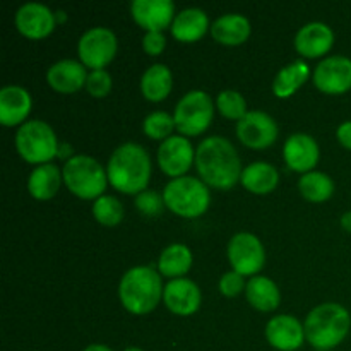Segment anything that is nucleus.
<instances>
[{
	"instance_id": "1",
	"label": "nucleus",
	"mask_w": 351,
	"mask_h": 351,
	"mask_svg": "<svg viewBox=\"0 0 351 351\" xmlns=\"http://www.w3.org/2000/svg\"><path fill=\"white\" fill-rule=\"evenodd\" d=\"M195 170L209 189L230 191L240 184L243 167L232 141L223 136H209L195 147Z\"/></svg>"
},
{
	"instance_id": "2",
	"label": "nucleus",
	"mask_w": 351,
	"mask_h": 351,
	"mask_svg": "<svg viewBox=\"0 0 351 351\" xmlns=\"http://www.w3.org/2000/svg\"><path fill=\"white\" fill-rule=\"evenodd\" d=\"M108 182L117 192L125 195H139L149 189L153 163L151 156L137 143H123L110 154L106 163Z\"/></svg>"
},
{
	"instance_id": "3",
	"label": "nucleus",
	"mask_w": 351,
	"mask_h": 351,
	"mask_svg": "<svg viewBox=\"0 0 351 351\" xmlns=\"http://www.w3.org/2000/svg\"><path fill=\"white\" fill-rule=\"evenodd\" d=\"M163 278L151 266H134L119 283V300L132 315H147L163 302Z\"/></svg>"
},
{
	"instance_id": "4",
	"label": "nucleus",
	"mask_w": 351,
	"mask_h": 351,
	"mask_svg": "<svg viewBox=\"0 0 351 351\" xmlns=\"http://www.w3.org/2000/svg\"><path fill=\"white\" fill-rule=\"evenodd\" d=\"M305 338L319 351H332L341 345L351 329L348 308L336 302H324L307 314L304 321Z\"/></svg>"
},
{
	"instance_id": "5",
	"label": "nucleus",
	"mask_w": 351,
	"mask_h": 351,
	"mask_svg": "<svg viewBox=\"0 0 351 351\" xmlns=\"http://www.w3.org/2000/svg\"><path fill=\"white\" fill-rule=\"evenodd\" d=\"M64 185L72 195L82 201H93L105 195L108 189V173L96 158L88 154H75L62 167Z\"/></svg>"
},
{
	"instance_id": "6",
	"label": "nucleus",
	"mask_w": 351,
	"mask_h": 351,
	"mask_svg": "<svg viewBox=\"0 0 351 351\" xmlns=\"http://www.w3.org/2000/svg\"><path fill=\"white\" fill-rule=\"evenodd\" d=\"M165 206L168 211L184 219H195L206 215L211 206L209 187L199 177L173 178L163 189Z\"/></svg>"
},
{
	"instance_id": "7",
	"label": "nucleus",
	"mask_w": 351,
	"mask_h": 351,
	"mask_svg": "<svg viewBox=\"0 0 351 351\" xmlns=\"http://www.w3.org/2000/svg\"><path fill=\"white\" fill-rule=\"evenodd\" d=\"M14 146L21 160L40 167V165L51 163L57 158L60 143L50 123L43 120H27L17 129Z\"/></svg>"
},
{
	"instance_id": "8",
	"label": "nucleus",
	"mask_w": 351,
	"mask_h": 351,
	"mask_svg": "<svg viewBox=\"0 0 351 351\" xmlns=\"http://www.w3.org/2000/svg\"><path fill=\"white\" fill-rule=\"evenodd\" d=\"M215 112L216 105L211 96L202 89H192L178 99L171 115L175 119L177 132L191 139L202 136L211 127Z\"/></svg>"
},
{
	"instance_id": "9",
	"label": "nucleus",
	"mask_w": 351,
	"mask_h": 351,
	"mask_svg": "<svg viewBox=\"0 0 351 351\" xmlns=\"http://www.w3.org/2000/svg\"><path fill=\"white\" fill-rule=\"evenodd\" d=\"M119 51V40L110 27L95 26L81 34L77 41L79 62L88 71H103Z\"/></svg>"
},
{
	"instance_id": "10",
	"label": "nucleus",
	"mask_w": 351,
	"mask_h": 351,
	"mask_svg": "<svg viewBox=\"0 0 351 351\" xmlns=\"http://www.w3.org/2000/svg\"><path fill=\"white\" fill-rule=\"evenodd\" d=\"M226 257L233 271L245 278H254L266 266V249L257 235L239 232L226 245Z\"/></svg>"
},
{
	"instance_id": "11",
	"label": "nucleus",
	"mask_w": 351,
	"mask_h": 351,
	"mask_svg": "<svg viewBox=\"0 0 351 351\" xmlns=\"http://www.w3.org/2000/svg\"><path fill=\"white\" fill-rule=\"evenodd\" d=\"M235 132L243 146L254 151H263L276 143L280 129L269 113L263 110H249V113L237 122Z\"/></svg>"
},
{
	"instance_id": "12",
	"label": "nucleus",
	"mask_w": 351,
	"mask_h": 351,
	"mask_svg": "<svg viewBox=\"0 0 351 351\" xmlns=\"http://www.w3.org/2000/svg\"><path fill=\"white\" fill-rule=\"evenodd\" d=\"M156 161L160 170L167 177H170V180L185 177L189 170L195 167V147L192 146L191 139L180 136V134H175L160 143Z\"/></svg>"
},
{
	"instance_id": "13",
	"label": "nucleus",
	"mask_w": 351,
	"mask_h": 351,
	"mask_svg": "<svg viewBox=\"0 0 351 351\" xmlns=\"http://www.w3.org/2000/svg\"><path fill=\"white\" fill-rule=\"evenodd\" d=\"M312 82L328 96L345 95L351 89V58L345 55H331L315 65Z\"/></svg>"
},
{
	"instance_id": "14",
	"label": "nucleus",
	"mask_w": 351,
	"mask_h": 351,
	"mask_svg": "<svg viewBox=\"0 0 351 351\" xmlns=\"http://www.w3.org/2000/svg\"><path fill=\"white\" fill-rule=\"evenodd\" d=\"M14 24L21 36L33 41L45 40L57 27L53 10L40 2L23 3L14 16Z\"/></svg>"
},
{
	"instance_id": "15",
	"label": "nucleus",
	"mask_w": 351,
	"mask_h": 351,
	"mask_svg": "<svg viewBox=\"0 0 351 351\" xmlns=\"http://www.w3.org/2000/svg\"><path fill=\"white\" fill-rule=\"evenodd\" d=\"M283 160L291 171L305 175L317 167L321 160V147L311 134L295 132L285 141Z\"/></svg>"
},
{
	"instance_id": "16",
	"label": "nucleus",
	"mask_w": 351,
	"mask_h": 351,
	"mask_svg": "<svg viewBox=\"0 0 351 351\" xmlns=\"http://www.w3.org/2000/svg\"><path fill=\"white\" fill-rule=\"evenodd\" d=\"M163 304L168 311L178 317H191L201 308L202 291L195 281L178 278L165 285Z\"/></svg>"
},
{
	"instance_id": "17",
	"label": "nucleus",
	"mask_w": 351,
	"mask_h": 351,
	"mask_svg": "<svg viewBox=\"0 0 351 351\" xmlns=\"http://www.w3.org/2000/svg\"><path fill=\"white\" fill-rule=\"evenodd\" d=\"M130 16L134 23L146 33L170 29L175 16V3L171 0H134L130 3Z\"/></svg>"
},
{
	"instance_id": "18",
	"label": "nucleus",
	"mask_w": 351,
	"mask_h": 351,
	"mask_svg": "<svg viewBox=\"0 0 351 351\" xmlns=\"http://www.w3.org/2000/svg\"><path fill=\"white\" fill-rule=\"evenodd\" d=\"M293 45L302 58H326L335 47V31L326 23L312 21L297 31Z\"/></svg>"
},
{
	"instance_id": "19",
	"label": "nucleus",
	"mask_w": 351,
	"mask_h": 351,
	"mask_svg": "<svg viewBox=\"0 0 351 351\" xmlns=\"http://www.w3.org/2000/svg\"><path fill=\"white\" fill-rule=\"evenodd\" d=\"M264 335H266L269 346L278 351H297L307 341L304 324L290 314L271 317L267 321Z\"/></svg>"
},
{
	"instance_id": "20",
	"label": "nucleus",
	"mask_w": 351,
	"mask_h": 351,
	"mask_svg": "<svg viewBox=\"0 0 351 351\" xmlns=\"http://www.w3.org/2000/svg\"><path fill=\"white\" fill-rule=\"evenodd\" d=\"M33 98L26 88L19 84H7L0 89V123L7 129L17 127L27 122Z\"/></svg>"
},
{
	"instance_id": "21",
	"label": "nucleus",
	"mask_w": 351,
	"mask_h": 351,
	"mask_svg": "<svg viewBox=\"0 0 351 351\" xmlns=\"http://www.w3.org/2000/svg\"><path fill=\"white\" fill-rule=\"evenodd\" d=\"M89 71L74 58H64L51 64L47 71V82L55 93L74 95L86 88Z\"/></svg>"
},
{
	"instance_id": "22",
	"label": "nucleus",
	"mask_w": 351,
	"mask_h": 351,
	"mask_svg": "<svg viewBox=\"0 0 351 351\" xmlns=\"http://www.w3.org/2000/svg\"><path fill=\"white\" fill-rule=\"evenodd\" d=\"M171 36L180 43H197L208 33H211V23L208 14L199 7H187L175 16L170 27Z\"/></svg>"
},
{
	"instance_id": "23",
	"label": "nucleus",
	"mask_w": 351,
	"mask_h": 351,
	"mask_svg": "<svg viewBox=\"0 0 351 351\" xmlns=\"http://www.w3.org/2000/svg\"><path fill=\"white\" fill-rule=\"evenodd\" d=\"M252 33L250 21L237 12L225 14L211 24V36L223 47H240L247 43Z\"/></svg>"
},
{
	"instance_id": "24",
	"label": "nucleus",
	"mask_w": 351,
	"mask_h": 351,
	"mask_svg": "<svg viewBox=\"0 0 351 351\" xmlns=\"http://www.w3.org/2000/svg\"><path fill=\"white\" fill-rule=\"evenodd\" d=\"M64 185L62 168L53 163H45L34 167L27 177V192L34 201H51Z\"/></svg>"
},
{
	"instance_id": "25",
	"label": "nucleus",
	"mask_w": 351,
	"mask_h": 351,
	"mask_svg": "<svg viewBox=\"0 0 351 351\" xmlns=\"http://www.w3.org/2000/svg\"><path fill=\"white\" fill-rule=\"evenodd\" d=\"M240 184L250 194L267 195L276 191L280 184V171L267 161H254L243 168Z\"/></svg>"
},
{
	"instance_id": "26",
	"label": "nucleus",
	"mask_w": 351,
	"mask_h": 351,
	"mask_svg": "<svg viewBox=\"0 0 351 351\" xmlns=\"http://www.w3.org/2000/svg\"><path fill=\"white\" fill-rule=\"evenodd\" d=\"M194 264V254L185 243H170L161 250L158 257L156 269L161 278L168 280H178V278H187L189 271Z\"/></svg>"
},
{
	"instance_id": "27",
	"label": "nucleus",
	"mask_w": 351,
	"mask_h": 351,
	"mask_svg": "<svg viewBox=\"0 0 351 351\" xmlns=\"http://www.w3.org/2000/svg\"><path fill=\"white\" fill-rule=\"evenodd\" d=\"M312 69L304 58L290 62L288 65L280 69L273 81V93L276 98L288 99L312 77Z\"/></svg>"
},
{
	"instance_id": "28",
	"label": "nucleus",
	"mask_w": 351,
	"mask_h": 351,
	"mask_svg": "<svg viewBox=\"0 0 351 351\" xmlns=\"http://www.w3.org/2000/svg\"><path fill=\"white\" fill-rule=\"evenodd\" d=\"M173 89V74L165 64H153L141 75V93L149 103H161Z\"/></svg>"
},
{
	"instance_id": "29",
	"label": "nucleus",
	"mask_w": 351,
	"mask_h": 351,
	"mask_svg": "<svg viewBox=\"0 0 351 351\" xmlns=\"http://www.w3.org/2000/svg\"><path fill=\"white\" fill-rule=\"evenodd\" d=\"M245 298L256 311L274 312L281 304V291L271 278L257 274L247 281Z\"/></svg>"
},
{
	"instance_id": "30",
	"label": "nucleus",
	"mask_w": 351,
	"mask_h": 351,
	"mask_svg": "<svg viewBox=\"0 0 351 351\" xmlns=\"http://www.w3.org/2000/svg\"><path fill=\"white\" fill-rule=\"evenodd\" d=\"M335 180L324 171H308L298 178V192L302 197L312 204H321L329 201L335 194Z\"/></svg>"
},
{
	"instance_id": "31",
	"label": "nucleus",
	"mask_w": 351,
	"mask_h": 351,
	"mask_svg": "<svg viewBox=\"0 0 351 351\" xmlns=\"http://www.w3.org/2000/svg\"><path fill=\"white\" fill-rule=\"evenodd\" d=\"M91 215L96 219V223H99L101 226L113 228V226L120 225L123 221L125 209H123V204L120 202L119 197L105 194L93 202Z\"/></svg>"
},
{
	"instance_id": "32",
	"label": "nucleus",
	"mask_w": 351,
	"mask_h": 351,
	"mask_svg": "<svg viewBox=\"0 0 351 351\" xmlns=\"http://www.w3.org/2000/svg\"><path fill=\"white\" fill-rule=\"evenodd\" d=\"M216 112H219V115L225 117L226 120H235L240 122L243 117L249 113L247 108V101L243 98V95L235 89H225V91L219 93L215 99Z\"/></svg>"
},
{
	"instance_id": "33",
	"label": "nucleus",
	"mask_w": 351,
	"mask_h": 351,
	"mask_svg": "<svg viewBox=\"0 0 351 351\" xmlns=\"http://www.w3.org/2000/svg\"><path fill=\"white\" fill-rule=\"evenodd\" d=\"M175 130H177V125H175L173 115L167 112H153L144 119L143 122V132L144 136L149 137L153 141H167L168 137L175 136Z\"/></svg>"
},
{
	"instance_id": "34",
	"label": "nucleus",
	"mask_w": 351,
	"mask_h": 351,
	"mask_svg": "<svg viewBox=\"0 0 351 351\" xmlns=\"http://www.w3.org/2000/svg\"><path fill=\"white\" fill-rule=\"evenodd\" d=\"M134 206L146 218H158L165 211V208H167L165 206L163 192H158L154 189H146L139 195H136Z\"/></svg>"
},
{
	"instance_id": "35",
	"label": "nucleus",
	"mask_w": 351,
	"mask_h": 351,
	"mask_svg": "<svg viewBox=\"0 0 351 351\" xmlns=\"http://www.w3.org/2000/svg\"><path fill=\"white\" fill-rule=\"evenodd\" d=\"M113 77L106 69L103 71H89L88 81H86V91L91 98L103 99L112 93Z\"/></svg>"
},
{
	"instance_id": "36",
	"label": "nucleus",
	"mask_w": 351,
	"mask_h": 351,
	"mask_svg": "<svg viewBox=\"0 0 351 351\" xmlns=\"http://www.w3.org/2000/svg\"><path fill=\"white\" fill-rule=\"evenodd\" d=\"M245 287L247 281L245 276H242L237 271H226L221 278H219L218 283V290L223 297L226 298H235L239 297L240 293H245Z\"/></svg>"
},
{
	"instance_id": "37",
	"label": "nucleus",
	"mask_w": 351,
	"mask_h": 351,
	"mask_svg": "<svg viewBox=\"0 0 351 351\" xmlns=\"http://www.w3.org/2000/svg\"><path fill=\"white\" fill-rule=\"evenodd\" d=\"M167 48V36L160 31H151V33H144L143 36V50L144 53L149 57H160Z\"/></svg>"
},
{
	"instance_id": "38",
	"label": "nucleus",
	"mask_w": 351,
	"mask_h": 351,
	"mask_svg": "<svg viewBox=\"0 0 351 351\" xmlns=\"http://www.w3.org/2000/svg\"><path fill=\"white\" fill-rule=\"evenodd\" d=\"M336 139L345 149L351 151V120L339 123L338 129H336Z\"/></svg>"
},
{
	"instance_id": "39",
	"label": "nucleus",
	"mask_w": 351,
	"mask_h": 351,
	"mask_svg": "<svg viewBox=\"0 0 351 351\" xmlns=\"http://www.w3.org/2000/svg\"><path fill=\"white\" fill-rule=\"evenodd\" d=\"M74 151H72V146L67 143H60V146H58V154L57 158H60V160H64V163H67L71 158H74Z\"/></svg>"
},
{
	"instance_id": "40",
	"label": "nucleus",
	"mask_w": 351,
	"mask_h": 351,
	"mask_svg": "<svg viewBox=\"0 0 351 351\" xmlns=\"http://www.w3.org/2000/svg\"><path fill=\"white\" fill-rule=\"evenodd\" d=\"M339 225H341V228L345 230L346 233H351V211H346L345 215L339 218Z\"/></svg>"
},
{
	"instance_id": "41",
	"label": "nucleus",
	"mask_w": 351,
	"mask_h": 351,
	"mask_svg": "<svg viewBox=\"0 0 351 351\" xmlns=\"http://www.w3.org/2000/svg\"><path fill=\"white\" fill-rule=\"evenodd\" d=\"M82 351H113V350L110 348V346L101 345V343H93V345L86 346V348Z\"/></svg>"
},
{
	"instance_id": "42",
	"label": "nucleus",
	"mask_w": 351,
	"mask_h": 351,
	"mask_svg": "<svg viewBox=\"0 0 351 351\" xmlns=\"http://www.w3.org/2000/svg\"><path fill=\"white\" fill-rule=\"evenodd\" d=\"M67 19H69V16L64 12V10H55V21H57V26L58 24L67 23Z\"/></svg>"
},
{
	"instance_id": "43",
	"label": "nucleus",
	"mask_w": 351,
	"mask_h": 351,
	"mask_svg": "<svg viewBox=\"0 0 351 351\" xmlns=\"http://www.w3.org/2000/svg\"><path fill=\"white\" fill-rule=\"evenodd\" d=\"M123 351H144L143 348H137V346H129V348H125Z\"/></svg>"
}]
</instances>
